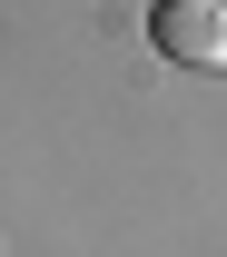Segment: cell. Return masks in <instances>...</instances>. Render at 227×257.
Masks as SVG:
<instances>
[{"mask_svg": "<svg viewBox=\"0 0 227 257\" xmlns=\"http://www.w3.org/2000/svg\"><path fill=\"white\" fill-rule=\"evenodd\" d=\"M148 40L168 69H227V0H148Z\"/></svg>", "mask_w": 227, "mask_h": 257, "instance_id": "cell-1", "label": "cell"}]
</instances>
